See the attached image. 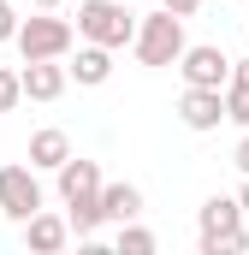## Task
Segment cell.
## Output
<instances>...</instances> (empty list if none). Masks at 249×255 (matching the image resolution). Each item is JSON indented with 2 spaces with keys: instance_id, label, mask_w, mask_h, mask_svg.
<instances>
[{
  "instance_id": "cell-1",
  "label": "cell",
  "mask_w": 249,
  "mask_h": 255,
  "mask_svg": "<svg viewBox=\"0 0 249 255\" xmlns=\"http://www.w3.org/2000/svg\"><path fill=\"white\" fill-rule=\"evenodd\" d=\"M60 196H65V220H71V232H77V244H95V232H101V166L95 160H65L60 166Z\"/></svg>"
},
{
  "instance_id": "cell-2",
  "label": "cell",
  "mask_w": 249,
  "mask_h": 255,
  "mask_svg": "<svg viewBox=\"0 0 249 255\" xmlns=\"http://www.w3.org/2000/svg\"><path fill=\"white\" fill-rule=\"evenodd\" d=\"M244 220L249 214H244L238 196H208L202 214H196V226H202V255H238V250H249Z\"/></svg>"
},
{
  "instance_id": "cell-3",
  "label": "cell",
  "mask_w": 249,
  "mask_h": 255,
  "mask_svg": "<svg viewBox=\"0 0 249 255\" xmlns=\"http://www.w3.org/2000/svg\"><path fill=\"white\" fill-rule=\"evenodd\" d=\"M136 12L124 0H83L77 6V36L83 42H101V48H130L136 42Z\"/></svg>"
},
{
  "instance_id": "cell-4",
  "label": "cell",
  "mask_w": 249,
  "mask_h": 255,
  "mask_svg": "<svg viewBox=\"0 0 249 255\" xmlns=\"http://www.w3.org/2000/svg\"><path fill=\"white\" fill-rule=\"evenodd\" d=\"M130 48H136V60L142 65H178L184 60V18H178V12H166V6H160V12H148V18H142V24H136V42H130Z\"/></svg>"
},
{
  "instance_id": "cell-5",
  "label": "cell",
  "mask_w": 249,
  "mask_h": 255,
  "mask_svg": "<svg viewBox=\"0 0 249 255\" xmlns=\"http://www.w3.org/2000/svg\"><path fill=\"white\" fill-rule=\"evenodd\" d=\"M71 42H77V30L65 18H54V12H36V18L18 24V54L24 60H65Z\"/></svg>"
},
{
  "instance_id": "cell-6",
  "label": "cell",
  "mask_w": 249,
  "mask_h": 255,
  "mask_svg": "<svg viewBox=\"0 0 249 255\" xmlns=\"http://www.w3.org/2000/svg\"><path fill=\"white\" fill-rule=\"evenodd\" d=\"M0 214L6 220H30V214H42V184H36V166H0Z\"/></svg>"
},
{
  "instance_id": "cell-7",
  "label": "cell",
  "mask_w": 249,
  "mask_h": 255,
  "mask_svg": "<svg viewBox=\"0 0 249 255\" xmlns=\"http://www.w3.org/2000/svg\"><path fill=\"white\" fill-rule=\"evenodd\" d=\"M178 119H184V130H220V119H226V89L184 83V95H178Z\"/></svg>"
},
{
  "instance_id": "cell-8",
  "label": "cell",
  "mask_w": 249,
  "mask_h": 255,
  "mask_svg": "<svg viewBox=\"0 0 249 255\" xmlns=\"http://www.w3.org/2000/svg\"><path fill=\"white\" fill-rule=\"evenodd\" d=\"M178 71H184V83H202V89H226V83H232V60H226L214 42H202V48H184Z\"/></svg>"
},
{
  "instance_id": "cell-9",
  "label": "cell",
  "mask_w": 249,
  "mask_h": 255,
  "mask_svg": "<svg viewBox=\"0 0 249 255\" xmlns=\"http://www.w3.org/2000/svg\"><path fill=\"white\" fill-rule=\"evenodd\" d=\"M65 83H71V65H60V60H24V95H30V101H60Z\"/></svg>"
},
{
  "instance_id": "cell-10",
  "label": "cell",
  "mask_w": 249,
  "mask_h": 255,
  "mask_svg": "<svg viewBox=\"0 0 249 255\" xmlns=\"http://www.w3.org/2000/svg\"><path fill=\"white\" fill-rule=\"evenodd\" d=\"M24 244H30L36 255H54V250H65V244H71V220L48 214V208H42V214H30V220H24Z\"/></svg>"
},
{
  "instance_id": "cell-11",
  "label": "cell",
  "mask_w": 249,
  "mask_h": 255,
  "mask_svg": "<svg viewBox=\"0 0 249 255\" xmlns=\"http://www.w3.org/2000/svg\"><path fill=\"white\" fill-rule=\"evenodd\" d=\"M65 160H71V136H65L60 125H48V130L30 136V166H36V172H60Z\"/></svg>"
},
{
  "instance_id": "cell-12",
  "label": "cell",
  "mask_w": 249,
  "mask_h": 255,
  "mask_svg": "<svg viewBox=\"0 0 249 255\" xmlns=\"http://www.w3.org/2000/svg\"><path fill=\"white\" fill-rule=\"evenodd\" d=\"M71 77H77L83 89H101V83L113 77V48H101V42H83V48H77V60H71Z\"/></svg>"
},
{
  "instance_id": "cell-13",
  "label": "cell",
  "mask_w": 249,
  "mask_h": 255,
  "mask_svg": "<svg viewBox=\"0 0 249 255\" xmlns=\"http://www.w3.org/2000/svg\"><path fill=\"white\" fill-rule=\"evenodd\" d=\"M101 214H107L113 226L136 220V214H142V190H136V184H101Z\"/></svg>"
},
{
  "instance_id": "cell-14",
  "label": "cell",
  "mask_w": 249,
  "mask_h": 255,
  "mask_svg": "<svg viewBox=\"0 0 249 255\" xmlns=\"http://www.w3.org/2000/svg\"><path fill=\"white\" fill-rule=\"evenodd\" d=\"M148 250H154V232L136 226V220H124L119 226V255H148Z\"/></svg>"
},
{
  "instance_id": "cell-15",
  "label": "cell",
  "mask_w": 249,
  "mask_h": 255,
  "mask_svg": "<svg viewBox=\"0 0 249 255\" xmlns=\"http://www.w3.org/2000/svg\"><path fill=\"white\" fill-rule=\"evenodd\" d=\"M226 119L249 130V83H226Z\"/></svg>"
},
{
  "instance_id": "cell-16",
  "label": "cell",
  "mask_w": 249,
  "mask_h": 255,
  "mask_svg": "<svg viewBox=\"0 0 249 255\" xmlns=\"http://www.w3.org/2000/svg\"><path fill=\"white\" fill-rule=\"evenodd\" d=\"M18 101H24V71H6L0 65V113H12Z\"/></svg>"
},
{
  "instance_id": "cell-17",
  "label": "cell",
  "mask_w": 249,
  "mask_h": 255,
  "mask_svg": "<svg viewBox=\"0 0 249 255\" xmlns=\"http://www.w3.org/2000/svg\"><path fill=\"white\" fill-rule=\"evenodd\" d=\"M18 24H24V18H18V6H12V0H0V48H6V42H18Z\"/></svg>"
},
{
  "instance_id": "cell-18",
  "label": "cell",
  "mask_w": 249,
  "mask_h": 255,
  "mask_svg": "<svg viewBox=\"0 0 249 255\" xmlns=\"http://www.w3.org/2000/svg\"><path fill=\"white\" fill-rule=\"evenodd\" d=\"M232 166H238V172H244V178H249V130H244V136H238V148H232Z\"/></svg>"
},
{
  "instance_id": "cell-19",
  "label": "cell",
  "mask_w": 249,
  "mask_h": 255,
  "mask_svg": "<svg viewBox=\"0 0 249 255\" xmlns=\"http://www.w3.org/2000/svg\"><path fill=\"white\" fill-rule=\"evenodd\" d=\"M160 6H166V12H178V18H190V12H196L202 0H160Z\"/></svg>"
},
{
  "instance_id": "cell-20",
  "label": "cell",
  "mask_w": 249,
  "mask_h": 255,
  "mask_svg": "<svg viewBox=\"0 0 249 255\" xmlns=\"http://www.w3.org/2000/svg\"><path fill=\"white\" fill-rule=\"evenodd\" d=\"M232 83H249V60H232Z\"/></svg>"
},
{
  "instance_id": "cell-21",
  "label": "cell",
  "mask_w": 249,
  "mask_h": 255,
  "mask_svg": "<svg viewBox=\"0 0 249 255\" xmlns=\"http://www.w3.org/2000/svg\"><path fill=\"white\" fill-rule=\"evenodd\" d=\"M238 202H244V214H249V178H244V190H238Z\"/></svg>"
},
{
  "instance_id": "cell-22",
  "label": "cell",
  "mask_w": 249,
  "mask_h": 255,
  "mask_svg": "<svg viewBox=\"0 0 249 255\" xmlns=\"http://www.w3.org/2000/svg\"><path fill=\"white\" fill-rule=\"evenodd\" d=\"M54 6H60V0H36V12H54Z\"/></svg>"
}]
</instances>
